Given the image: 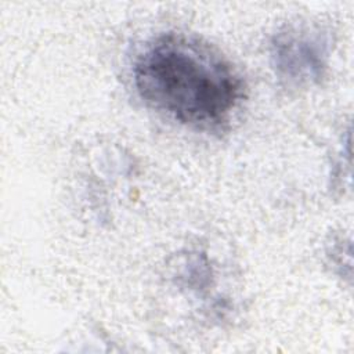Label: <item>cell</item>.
<instances>
[{
	"mask_svg": "<svg viewBox=\"0 0 354 354\" xmlns=\"http://www.w3.org/2000/svg\"><path fill=\"white\" fill-rule=\"evenodd\" d=\"M173 279L180 288L202 293L214 282V268L209 256L201 250L178 254L173 266Z\"/></svg>",
	"mask_w": 354,
	"mask_h": 354,
	"instance_id": "3",
	"label": "cell"
},
{
	"mask_svg": "<svg viewBox=\"0 0 354 354\" xmlns=\"http://www.w3.org/2000/svg\"><path fill=\"white\" fill-rule=\"evenodd\" d=\"M330 32L317 22L297 21L278 28L270 37V65L281 84L307 88L321 83L329 65Z\"/></svg>",
	"mask_w": 354,
	"mask_h": 354,
	"instance_id": "2",
	"label": "cell"
},
{
	"mask_svg": "<svg viewBox=\"0 0 354 354\" xmlns=\"http://www.w3.org/2000/svg\"><path fill=\"white\" fill-rule=\"evenodd\" d=\"M138 97L167 118L205 131L224 129L246 100L238 69L203 39L167 32L149 40L133 64Z\"/></svg>",
	"mask_w": 354,
	"mask_h": 354,
	"instance_id": "1",
	"label": "cell"
}]
</instances>
